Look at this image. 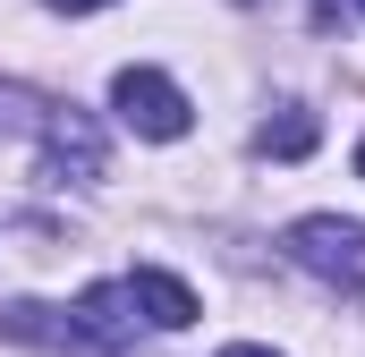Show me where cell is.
<instances>
[{
  "instance_id": "6da1fadb",
  "label": "cell",
  "mask_w": 365,
  "mask_h": 357,
  "mask_svg": "<svg viewBox=\"0 0 365 357\" xmlns=\"http://www.w3.org/2000/svg\"><path fill=\"white\" fill-rule=\"evenodd\" d=\"M289 256L314 272V281H331V289L365 298V221H340V213H306V221L289 230Z\"/></svg>"
},
{
  "instance_id": "7a4b0ae2",
  "label": "cell",
  "mask_w": 365,
  "mask_h": 357,
  "mask_svg": "<svg viewBox=\"0 0 365 357\" xmlns=\"http://www.w3.org/2000/svg\"><path fill=\"white\" fill-rule=\"evenodd\" d=\"M110 111H119V128H136V136H153V145H170V136H187V94L162 77V69H119L110 77Z\"/></svg>"
},
{
  "instance_id": "3957f363",
  "label": "cell",
  "mask_w": 365,
  "mask_h": 357,
  "mask_svg": "<svg viewBox=\"0 0 365 357\" xmlns=\"http://www.w3.org/2000/svg\"><path fill=\"white\" fill-rule=\"evenodd\" d=\"M136 289L128 281H102V289H86L68 315H60V349H128L136 341Z\"/></svg>"
},
{
  "instance_id": "277c9868",
  "label": "cell",
  "mask_w": 365,
  "mask_h": 357,
  "mask_svg": "<svg viewBox=\"0 0 365 357\" xmlns=\"http://www.w3.org/2000/svg\"><path fill=\"white\" fill-rule=\"evenodd\" d=\"M43 171L77 178V187L102 178V128H93L86 111H43Z\"/></svg>"
},
{
  "instance_id": "5b68a950",
  "label": "cell",
  "mask_w": 365,
  "mask_h": 357,
  "mask_svg": "<svg viewBox=\"0 0 365 357\" xmlns=\"http://www.w3.org/2000/svg\"><path fill=\"white\" fill-rule=\"evenodd\" d=\"M128 289H136V315L153 323V332H187L204 306H195V289H187L179 272H162V264H136L128 272Z\"/></svg>"
},
{
  "instance_id": "8992f818",
  "label": "cell",
  "mask_w": 365,
  "mask_h": 357,
  "mask_svg": "<svg viewBox=\"0 0 365 357\" xmlns=\"http://www.w3.org/2000/svg\"><path fill=\"white\" fill-rule=\"evenodd\" d=\"M255 154H280V162H297V154H314V111H306V102H280L272 119L255 128Z\"/></svg>"
},
{
  "instance_id": "52a82bcc",
  "label": "cell",
  "mask_w": 365,
  "mask_h": 357,
  "mask_svg": "<svg viewBox=\"0 0 365 357\" xmlns=\"http://www.w3.org/2000/svg\"><path fill=\"white\" fill-rule=\"evenodd\" d=\"M60 17H86V9H110V0H51Z\"/></svg>"
},
{
  "instance_id": "ba28073f",
  "label": "cell",
  "mask_w": 365,
  "mask_h": 357,
  "mask_svg": "<svg viewBox=\"0 0 365 357\" xmlns=\"http://www.w3.org/2000/svg\"><path fill=\"white\" fill-rule=\"evenodd\" d=\"M221 357H272V349H255V341H230V349H221Z\"/></svg>"
},
{
  "instance_id": "9c48e42d",
  "label": "cell",
  "mask_w": 365,
  "mask_h": 357,
  "mask_svg": "<svg viewBox=\"0 0 365 357\" xmlns=\"http://www.w3.org/2000/svg\"><path fill=\"white\" fill-rule=\"evenodd\" d=\"M357 171H365V145H357Z\"/></svg>"
},
{
  "instance_id": "30bf717a",
  "label": "cell",
  "mask_w": 365,
  "mask_h": 357,
  "mask_svg": "<svg viewBox=\"0 0 365 357\" xmlns=\"http://www.w3.org/2000/svg\"><path fill=\"white\" fill-rule=\"evenodd\" d=\"M357 9H365V0H357Z\"/></svg>"
}]
</instances>
